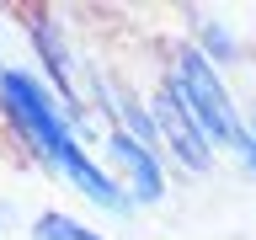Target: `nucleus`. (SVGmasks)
Wrapping results in <instances>:
<instances>
[{
	"label": "nucleus",
	"mask_w": 256,
	"mask_h": 240,
	"mask_svg": "<svg viewBox=\"0 0 256 240\" xmlns=\"http://www.w3.org/2000/svg\"><path fill=\"white\" fill-rule=\"evenodd\" d=\"M0 118L11 123L22 150H32V160L48 166L54 176H64V166L86 150L75 123H70L64 96L54 91L38 70H27V64H11V70L0 75Z\"/></svg>",
	"instance_id": "obj_1"
},
{
	"label": "nucleus",
	"mask_w": 256,
	"mask_h": 240,
	"mask_svg": "<svg viewBox=\"0 0 256 240\" xmlns=\"http://www.w3.org/2000/svg\"><path fill=\"white\" fill-rule=\"evenodd\" d=\"M166 64H171V75L182 80V96H187V107H192V118H198V128L208 134V144H214V150H235V155H240L251 134H246V107L235 102V91H230L224 70L208 59L192 38H171Z\"/></svg>",
	"instance_id": "obj_2"
},
{
	"label": "nucleus",
	"mask_w": 256,
	"mask_h": 240,
	"mask_svg": "<svg viewBox=\"0 0 256 240\" xmlns=\"http://www.w3.org/2000/svg\"><path fill=\"white\" fill-rule=\"evenodd\" d=\"M150 112H155V123H160V139H166V155H171V166H182L187 176H214L219 171V150L208 144V134L198 128V118H192L187 107V96H182V80L171 75V64L155 75V86H150Z\"/></svg>",
	"instance_id": "obj_3"
},
{
	"label": "nucleus",
	"mask_w": 256,
	"mask_h": 240,
	"mask_svg": "<svg viewBox=\"0 0 256 240\" xmlns=\"http://www.w3.org/2000/svg\"><path fill=\"white\" fill-rule=\"evenodd\" d=\"M27 38H32V54H38V75L64 96V107H70V123L75 134H96V112L86 107V96H80V80H75V48H70V32H64L59 11H32L27 22Z\"/></svg>",
	"instance_id": "obj_4"
},
{
	"label": "nucleus",
	"mask_w": 256,
	"mask_h": 240,
	"mask_svg": "<svg viewBox=\"0 0 256 240\" xmlns=\"http://www.w3.org/2000/svg\"><path fill=\"white\" fill-rule=\"evenodd\" d=\"M102 155H107V171L134 192L139 208H160V203H166V192H171V182H166V160H160L150 144H139L128 128L112 123L107 134H102Z\"/></svg>",
	"instance_id": "obj_5"
},
{
	"label": "nucleus",
	"mask_w": 256,
	"mask_h": 240,
	"mask_svg": "<svg viewBox=\"0 0 256 240\" xmlns=\"http://www.w3.org/2000/svg\"><path fill=\"white\" fill-rule=\"evenodd\" d=\"M187 16H192V43H198L208 59L230 75V70L240 64V54H246V48H240V38H235V27H230L219 11H208V6H187Z\"/></svg>",
	"instance_id": "obj_6"
},
{
	"label": "nucleus",
	"mask_w": 256,
	"mask_h": 240,
	"mask_svg": "<svg viewBox=\"0 0 256 240\" xmlns=\"http://www.w3.org/2000/svg\"><path fill=\"white\" fill-rule=\"evenodd\" d=\"M32 240H107V235L91 230V224H80L75 214H64V208H43V214L32 219Z\"/></svg>",
	"instance_id": "obj_7"
},
{
	"label": "nucleus",
	"mask_w": 256,
	"mask_h": 240,
	"mask_svg": "<svg viewBox=\"0 0 256 240\" xmlns=\"http://www.w3.org/2000/svg\"><path fill=\"white\" fill-rule=\"evenodd\" d=\"M246 134H251V139H246V150H240V171L256 182V107L246 112Z\"/></svg>",
	"instance_id": "obj_8"
},
{
	"label": "nucleus",
	"mask_w": 256,
	"mask_h": 240,
	"mask_svg": "<svg viewBox=\"0 0 256 240\" xmlns=\"http://www.w3.org/2000/svg\"><path fill=\"white\" fill-rule=\"evenodd\" d=\"M11 224H16V208H11V203H0V240H6V230H11Z\"/></svg>",
	"instance_id": "obj_9"
}]
</instances>
